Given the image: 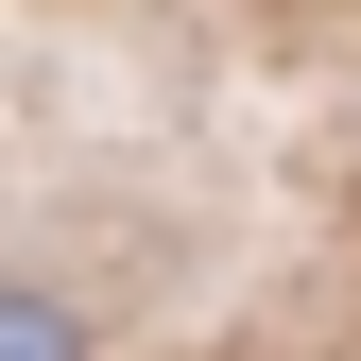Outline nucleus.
Returning a JSON list of instances; mask_svg holds the SVG:
<instances>
[{
    "label": "nucleus",
    "mask_w": 361,
    "mask_h": 361,
    "mask_svg": "<svg viewBox=\"0 0 361 361\" xmlns=\"http://www.w3.org/2000/svg\"><path fill=\"white\" fill-rule=\"evenodd\" d=\"M0 361H86V344H69V310H52V293H0Z\"/></svg>",
    "instance_id": "obj_1"
}]
</instances>
